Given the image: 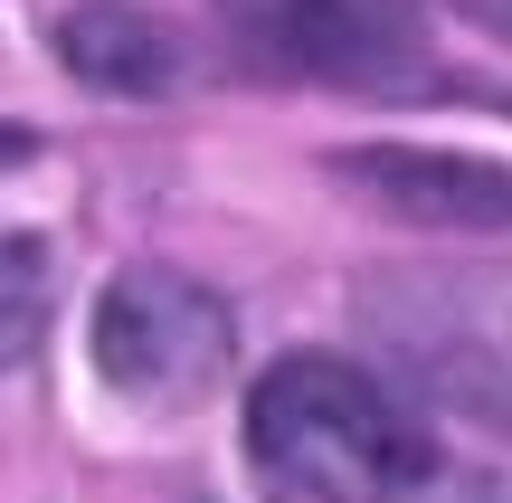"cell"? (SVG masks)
I'll use <instances>...</instances> for the list:
<instances>
[{
  "mask_svg": "<svg viewBox=\"0 0 512 503\" xmlns=\"http://www.w3.org/2000/svg\"><path fill=\"white\" fill-rule=\"evenodd\" d=\"M238 447L266 503H380L427 466L408 399L351 352H275L238 399Z\"/></svg>",
  "mask_w": 512,
  "mask_h": 503,
  "instance_id": "1",
  "label": "cell"
},
{
  "mask_svg": "<svg viewBox=\"0 0 512 503\" xmlns=\"http://www.w3.org/2000/svg\"><path fill=\"white\" fill-rule=\"evenodd\" d=\"M351 333L389 390L512 437V266H370L351 285Z\"/></svg>",
  "mask_w": 512,
  "mask_h": 503,
  "instance_id": "2",
  "label": "cell"
},
{
  "mask_svg": "<svg viewBox=\"0 0 512 503\" xmlns=\"http://www.w3.org/2000/svg\"><path fill=\"white\" fill-rule=\"evenodd\" d=\"M95 380H105L124 409H200L228 390V361H238V314H228L219 285H200L190 266H124V276L95 295Z\"/></svg>",
  "mask_w": 512,
  "mask_h": 503,
  "instance_id": "3",
  "label": "cell"
},
{
  "mask_svg": "<svg viewBox=\"0 0 512 503\" xmlns=\"http://www.w3.org/2000/svg\"><path fill=\"white\" fill-rule=\"evenodd\" d=\"M219 29L247 67L342 95L427 86V10L418 0H219Z\"/></svg>",
  "mask_w": 512,
  "mask_h": 503,
  "instance_id": "4",
  "label": "cell"
},
{
  "mask_svg": "<svg viewBox=\"0 0 512 503\" xmlns=\"http://www.w3.org/2000/svg\"><path fill=\"white\" fill-rule=\"evenodd\" d=\"M332 181H351L370 209L389 219H418V228H512V171L475 162V152H332Z\"/></svg>",
  "mask_w": 512,
  "mask_h": 503,
  "instance_id": "5",
  "label": "cell"
},
{
  "mask_svg": "<svg viewBox=\"0 0 512 503\" xmlns=\"http://www.w3.org/2000/svg\"><path fill=\"white\" fill-rule=\"evenodd\" d=\"M57 57H67L86 86L105 95H171L181 86V29L152 10H133V0H76L67 19H57Z\"/></svg>",
  "mask_w": 512,
  "mask_h": 503,
  "instance_id": "6",
  "label": "cell"
},
{
  "mask_svg": "<svg viewBox=\"0 0 512 503\" xmlns=\"http://www.w3.org/2000/svg\"><path fill=\"white\" fill-rule=\"evenodd\" d=\"M48 247L29 228H0V380L29 371L38 342H48Z\"/></svg>",
  "mask_w": 512,
  "mask_h": 503,
  "instance_id": "7",
  "label": "cell"
},
{
  "mask_svg": "<svg viewBox=\"0 0 512 503\" xmlns=\"http://www.w3.org/2000/svg\"><path fill=\"white\" fill-rule=\"evenodd\" d=\"M380 503H512V475L503 466H456V456H427L408 485H389Z\"/></svg>",
  "mask_w": 512,
  "mask_h": 503,
  "instance_id": "8",
  "label": "cell"
},
{
  "mask_svg": "<svg viewBox=\"0 0 512 503\" xmlns=\"http://www.w3.org/2000/svg\"><path fill=\"white\" fill-rule=\"evenodd\" d=\"M456 10H465V19H475V29H494V38H503V48H512V0H456Z\"/></svg>",
  "mask_w": 512,
  "mask_h": 503,
  "instance_id": "9",
  "label": "cell"
},
{
  "mask_svg": "<svg viewBox=\"0 0 512 503\" xmlns=\"http://www.w3.org/2000/svg\"><path fill=\"white\" fill-rule=\"evenodd\" d=\"M10 162H29V133H19V124H0V171H10Z\"/></svg>",
  "mask_w": 512,
  "mask_h": 503,
  "instance_id": "10",
  "label": "cell"
}]
</instances>
